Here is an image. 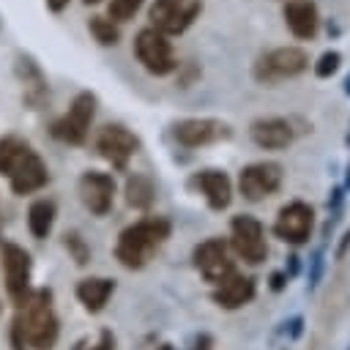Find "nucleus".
Returning <instances> with one entry per match:
<instances>
[{"label":"nucleus","instance_id":"c85d7f7f","mask_svg":"<svg viewBox=\"0 0 350 350\" xmlns=\"http://www.w3.org/2000/svg\"><path fill=\"white\" fill-rule=\"evenodd\" d=\"M77 350H115V336L109 331H101L93 345H85L82 342V345H77Z\"/></svg>","mask_w":350,"mask_h":350},{"label":"nucleus","instance_id":"ea45409f","mask_svg":"<svg viewBox=\"0 0 350 350\" xmlns=\"http://www.w3.org/2000/svg\"><path fill=\"white\" fill-rule=\"evenodd\" d=\"M345 145H347V148H350V131H347V137H345Z\"/></svg>","mask_w":350,"mask_h":350},{"label":"nucleus","instance_id":"f03ea898","mask_svg":"<svg viewBox=\"0 0 350 350\" xmlns=\"http://www.w3.org/2000/svg\"><path fill=\"white\" fill-rule=\"evenodd\" d=\"M0 172L8 178L14 194H30L46 186L49 172L44 159L22 137H0Z\"/></svg>","mask_w":350,"mask_h":350},{"label":"nucleus","instance_id":"9b49d317","mask_svg":"<svg viewBox=\"0 0 350 350\" xmlns=\"http://www.w3.org/2000/svg\"><path fill=\"white\" fill-rule=\"evenodd\" d=\"M314 230V208L304 200H290L273 219V235L290 246H304Z\"/></svg>","mask_w":350,"mask_h":350},{"label":"nucleus","instance_id":"20e7f679","mask_svg":"<svg viewBox=\"0 0 350 350\" xmlns=\"http://www.w3.org/2000/svg\"><path fill=\"white\" fill-rule=\"evenodd\" d=\"M306 68H309V52L287 44V46H273V49L260 52L252 63V77L257 85L273 88L282 79L301 77Z\"/></svg>","mask_w":350,"mask_h":350},{"label":"nucleus","instance_id":"dca6fc26","mask_svg":"<svg viewBox=\"0 0 350 350\" xmlns=\"http://www.w3.org/2000/svg\"><path fill=\"white\" fill-rule=\"evenodd\" d=\"M79 200L82 205L96 213V216H104L109 213L112 208V200H115V178L109 172H98V170H88L79 175Z\"/></svg>","mask_w":350,"mask_h":350},{"label":"nucleus","instance_id":"b1692460","mask_svg":"<svg viewBox=\"0 0 350 350\" xmlns=\"http://www.w3.org/2000/svg\"><path fill=\"white\" fill-rule=\"evenodd\" d=\"M88 30L101 46H115L120 41V27L107 16H90L88 19Z\"/></svg>","mask_w":350,"mask_h":350},{"label":"nucleus","instance_id":"412c9836","mask_svg":"<svg viewBox=\"0 0 350 350\" xmlns=\"http://www.w3.org/2000/svg\"><path fill=\"white\" fill-rule=\"evenodd\" d=\"M115 290V282L112 279H104V276H90V279H82L77 284V298L85 304L88 312H101L104 304L109 301Z\"/></svg>","mask_w":350,"mask_h":350},{"label":"nucleus","instance_id":"a19ab883","mask_svg":"<svg viewBox=\"0 0 350 350\" xmlns=\"http://www.w3.org/2000/svg\"><path fill=\"white\" fill-rule=\"evenodd\" d=\"M282 3H287V0H282Z\"/></svg>","mask_w":350,"mask_h":350},{"label":"nucleus","instance_id":"4c0bfd02","mask_svg":"<svg viewBox=\"0 0 350 350\" xmlns=\"http://www.w3.org/2000/svg\"><path fill=\"white\" fill-rule=\"evenodd\" d=\"M85 5H96V3H101V0H82Z\"/></svg>","mask_w":350,"mask_h":350},{"label":"nucleus","instance_id":"5701e85b","mask_svg":"<svg viewBox=\"0 0 350 350\" xmlns=\"http://www.w3.org/2000/svg\"><path fill=\"white\" fill-rule=\"evenodd\" d=\"M55 224V202L52 200H36L27 211V227L33 232V238H46L52 232Z\"/></svg>","mask_w":350,"mask_h":350},{"label":"nucleus","instance_id":"a878e982","mask_svg":"<svg viewBox=\"0 0 350 350\" xmlns=\"http://www.w3.org/2000/svg\"><path fill=\"white\" fill-rule=\"evenodd\" d=\"M339 68H342V55H339L336 49H325V52L314 60V66H312V71H314L317 79H331Z\"/></svg>","mask_w":350,"mask_h":350},{"label":"nucleus","instance_id":"a211bd4d","mask_svg":"<svg viewBox=\"0 0 350 350\" xmlns=\"http://www.w3.org/2000/svg\"><path fill=\"white\" fill-rule=\"evenodd\" d=\"M16 77L25 88V104L33 109H41L49 101V82L33 55H27V52L16 55Z\"/></svg>","mask_w":350,"mask_h":350},{"label":"nucleus","instance_id":"7ed1b4c3","mask_svg":"<svg viewBox=\"0 0 350 350\" xmlns=\"http://www.w3.org/2000/svg\"><path fill=\"white\" fill-rule=\"evenodd\" d=\"M170 232H172V224H170L167 216H145V219L129 224L118 235V243H115L118 262L123 268H129V271L142 268L164 246Z\"/></svg>","mask_w":350,"mask_h":350},{"label":"nucleus","instance_id":"2eb2a0df","mask_svg":"<svg viewBox=\"0 0 350 350\" xmlns=\"http://www.w3.org/2000/svg\"><path fill=\"white\" fill-rule=\"evenodd\" d=\"M0 257L5 271V290L19 306L30 295V254L16 243H0Z\"/></svg>","mask_w":350,"mask_h":350},{"label":"nucleus","instance_id":"58836bf2","mask_svg":"<svg viewBox=\"0 0 350 350\" xmlns=\"http://www.w3.org/2000/svg\"><path fill=\"white\" fill-rule=\"evenodd\" d=\"M159 350H175V347H172V345H161Z\"/></svg>","mask_w":350,"mask_h":350},{"label":"nucleus","instance_id":"f8f14e48","mask_svg":"<svg viewBox=\"0 0 350 350\" xmlns=\"http://www.w3.org/2000/svg\"><path fill=\"white\" fill-rule=\"evenodd\" d=\"M96 150L104 161H109L118 172H123L131 161V156L139 150V137L126 129L123 123H107L96 134Z\"/></svg>","mask_w":350,"mask_h":350},{"label":"nucleus","instance_id":"f704fd0d","mask_svg":"<svg viewBox=\"0 0 350 350\" xmlns=\"http://www.w3.org/2000/svg\"><path fill=\"white\" fill-rule=\"evenodd\" d=\"M325 30H328V36H331V38H336V36L342 33V27L336 25V19H328V22H325Z\"/></svg>","mask_w":350,"mask_h":350},{"label":"nucleus","instance_id":"423d86ee","mask_svg":"<svg viewBox=\"0 0 350 350\" xmlns=\"http://www.w3.org/2000/svg\"><path fill=\"white\" fill-rule=\"evenodd\" d=\"M134 57L153 77H167V74L178 71V57H175L172 41L164 33L153 30V27L137 30V36H134Z\"/></svg>","mask_w":350,"mask_h":350},{"label":"nucleus","instance_id":"9d476101","mask_svg":"<svg viewBox=\"0 0 350 350\" xmlns=\"http://www.w3.org/2000/svg\"><path fill=\"white\" fill-rule=\"evenodd\" d=\"M282 180H284V170L279 161H252L246 164L241 172H238V191L243 200L249 202H260L271 194H276L282 189Z\"/></svg>","mask_w":350,"mask_h":350},{"label":"nucleus","instance_id":"4be33fe9","mask_svg":"<svg viewBox=\"0 0 350 350\" xmlns=\"http://www.w3.org/2000/svg\"><path fill=\"white\" fill-rule=\"evenodd\" d=\"M153 200H156V186H153V180L148 175L134 172V175L126 178V202L131 208L148 211L153 205Z\"/></svg>","mask_w":350,"mask_h":350},{"label":"nucleus","instance_id":"1a4fd4ad","mask_svg":"<svg viewBox=\"0 0 350 350\" xmlns=\"http://www.w3.org/2000/svg\"><path fill=\"white\" fill-rule=\"evenodd\" d=\"M312 126L301 123L298 118H284V115H262L249 123V139L262 148V150H284L295 142L301 131Z\"/></svg>","mask_w":350,"mask_h":350},{"label":"nucleus","instance_id":"e433bc0d","mask_svg":"<svg viewBox=\"0 0 350 350\" xmlns=\"http://www.w3.org/2000/svg\"><path fill=\"white\" fill-rule=\"evenodd\" d=\"M342 90H345V96H350V74L345 77V82H342Z\"/></svg>","mask_w":350,"mask_h":350},{"label":"nucleus","instance_id":"bb28decb","mask_svg":"<svg viewBox=\"0 0 350 350\" xmlns=\"http://www.w3.org/2000/svg\"><path fill=\"white\" fill-rule=\"evenodd\" d=\"M63 246L68 249V254L74 257L77 265H85L90 260V249H88V243H85V238L79 232H66L63 235Z\"/></svg>","mask_w":350,"mask_h":350},{"label":"nucleus","instance_id":"c756f323","mask_svg":"<svg viewBox=\"0 0 350 350\" xmlns=\"http://www.w3.org/2000/svg\"><path fill=\"white\" fill-rule=\"evenodd\" d=\"M342 202H345V189H342V186H334V189L328 191V211H331V213L342 211Z\"/></svg>","mask_w":350,"mask_h":350},{"label":"nucleus","instance_id":"39448f33","mask_svg":"<svg viewBox=\"0 0 350 350\" xmlns=\"http://www.w3.org/2000/svg\"><path fill=\"white\" fill-rule=\"evenodd\" d=\"M96 107H98V98L93 90H79L68 107V112H63L55 123H52V137L66 142V145H85L88 139V131L93 126V118H96Z\"/></svg>","mask_w":350,"mask_h":350},{"label":"nucleus","instance_id":"473e14b6","mask_svg":"<svg viewBox=\"0 0 350 350\" xmlns=\"http://www.w3.org/2000/svg\"><path fill=\"white\" fill-rule=\"evenodd\" d=\"M298 268H301V260H298V254H290V257H287V268H284L287 279H290V276H295V273H298Z\"/></svg>","mask_w":350,"mask_h":350},{"label":"nucleus","instance_id":"6e6552de","mask_svg":"<svg viewBox=\"0 0 350 350\" xmlns=\"http://www.w3.org/2000/svg\"><path fill=\"white\" fill-rule=\"evenodd\" d=\"M202 14V0H153L148 8V27L164 33L167 38L186 33Z\"/></svg>","mask_w":350,"mask_h":350},{"label":"nucleus","instance_id":"ddd939ff","mask_svg":"<svg viewBox=\"0 0 350 350\" xmlns=\"http://www.w3.org/2000/svg\"><path fill=\"white\" fill-rule=\"evenodd\" d=\"M191 262H194V268L211 284H219V282H224L227 276L235 273V260H232L230 243L224 238H205V241H200L194 246V252H191Z\"/></svg>","mask_w":350,"mask_h":350},{"label":"nucleus","instance_id":"c9c22d12","mask_svg":"<svg viewBox=\"0 0 350 350\" xmlns=\"http://www.w3.org/2000/svg\"><path fill=\"white\" fill-rule=\"evenodd\" d=\"M342 189L350 191V161H347V167H345V183H342Z\"/></svg>","mask_w":350,"mask_h":350},{"label":"nucleus","instance_id":"6ab92c4d","mask_svg":"<svg viewBox=\"0 0 350 350\" xmlns=\"http://www.w3.org/2000/svg\"><path fill=\"white\" fill-rule=\"evenodd\" d=\"M282 16L298 41H312L320 30V11L314 0H287L282 5Z\"/></svg>","mask_w":350,"mask_h":350},{"label":"nucleus","instance_id":"393cba45","mask_svg":"<svg viewBox=\"0 0 350 350\" xmlns=\"http://www.w3.org/2000/svg\"><path fill=\"white\" fill-rule=\"evenodd\" d=\"M142 3L145 0H107V19H112L115 25L129 22L142 8Z\"/></svg>","mask_w":350,"mask_h":350},{"label":"nucleus","instance_id":"cd10ccee","mask_svg":"<svg viewBox=\"0 0 350 350\" xmlns=\"http://www.w3.org/2000/svg\"><path fill=\"white\" fill-rule=\"evenodd\" d=\"M323 268H325V254H323V249H314L309 257V290H314L320 284Z\"/></svg>","mask_w":350,"mask_h":350},{"label":"nucleus","instance_id":"2f4dec72","mask_svg":"<svg viewBox=\"0 0 350 350\" xmlns=\"http://www.w3.org/2000/svg\"><path fill=\"white\" fill-rule=\"evenodd\" d=\"M191 350H213V336L211 334H200L191 345Z\"/></svg>","mask_w":350,"mask_h":350},{"label":"nucleus","instance_id":"4468645a","mask_svg":"<svg viewBox=\"0 0 350 350\" xmlns=\"http://www.w3.org/2000/svg\"><path fill=\"white\" fill-rule=\"evenodd\" d=\"M172 137L183 148H202L232 137V126L221 118H180L172 123Z\"/></svg>","mask_w":350,"mask_h":350},{"label":"nucleus","instance_id":"f257e3e1","mask_svg":"<svg viewBox=\"0 0 350 350\" xmlns=\"http://www.w3.org/2000/svg\"><path fill=\"white\" fill-rule=\"evenodd\" d=\"M57 342V317L52 309V293L36 290L19 304V317L14 320V350H52Z\"/></svg>","mask_w":350,"mask_h":350},{"label":"nucleus","instance_id":"f3484780","mask_svg":"<svg viewBox=\"0 0 350 350\" xmlns=\"http://www.w3.org/2000/svg\"><path fill=\"white\" fill-rule=\"evenodd\" d=\"M189 186L197 189L205 197V202H208L211 211H227L230 202H232V180H230V175L224 170L205 167V170H200V172L191 175Z\"/></svg>","mask_w":350,"mask_h":350},{"label":"nucleus","instance_id":"7c9ffc66","mask_svg":"<svg viewBox=\"0 0 350 350\" xmlns=\"http://www.w3.org/2000/svg\"><path fill=\"white\" fill-rule=\"evenodd\" d=\"M268 282H271V290H273V293H279V290H284V287H287V273H284V271H273Z\"/></svg>","mask_w":350,"mask_h":350},{"label":"nucleus","instance_id":"aec40b11","mask_svg":"<svg viewBox=\"0 0 350 350\" xmlns=\"http://www.w3.org/2000/svg\"><path fill=\"white\" fill-rule=\"evenodd\" d=\"M254 295H257V282H254V276H243V273H238V271H235L232 276H227L224 282H219V284L213 287V293H211L213 304L221 306V309H241V306H246Z\"/></svg>","mask_w":350,"mask_h":350},{"label":"nucleus","instance_id":"0eeeda50","mask_svg":"<svg viewBox=\"0 0 350 350\" xmlns=\"http://www.w3.org/2000/svg\"><path fill=\"white\" fill-rule=\"evenodd\" d=\"M227 243H230V252L249 265H260L268 257L265 227L252 213H238L230 219V241Z\"/></svg>","mask_w":350,"mask_h":350},{"label":"nucleus","instance_id":"72a5a7b5","mask_svg":"<svg viewBox=\"0 0 350 350\" xmlns=\"http://www.w3.org/2000/svg\"><path fill=\"white\" fill-rule=\"evenodd\" d=\"M347 249H350V230L342 232V241H339V246H336V260H342Z\"/></svg>","mask_w":350,"mask_h":350}]
</instances>
